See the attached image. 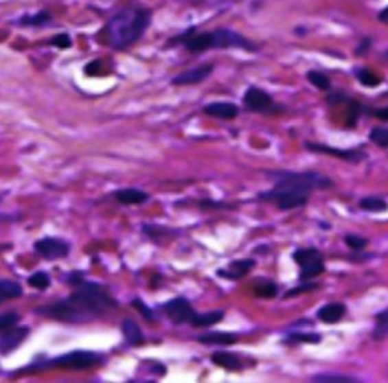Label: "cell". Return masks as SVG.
<instances>
[{
	"mask_svg": "<svg viewBox=\"0 0 388 383\" xmlns=\"http://www.w3.org/2000/svg\"><path fill=\"white\" fill-rule=\"evenodd\" d=\"M20 321V315L16 312H5L0 315V332L3 330H8L11 327L16 326V324Z\"/></svg>",
	"mask_w": 388,
	"mask_h": 383,
	"instance_id": "cell-34",
	"label": "cell"
},
{
	"mask_svg": "<svg viewBox=\"0 0 388 383\" xmlns=\"http://www.w3.org/2000/svg\"><path fill=\"white\" fill-rule=\"evenodd\" d=\"M212 70H214V64H203V65H201V67H196L193 70L179 73L178 76H174L172 79V84L179 85V86L201 84L211 75Z\"/></svg>",
	"mask_w": 388,
	"mask_h": 383,
	"instance_id": "cell-12",
	"label": "cell"
},
{
	"mask_svg": "<svg viewBox=\"0 0 388 383\" xmlns=\"http://www.w3.org/2000/svg\"><path fill=\"white\" fill-rule=\"evenodd\" d=\"M122 332L124 340L129 345H141L144 343V335L141 329L133 318H124L122 323Z\"/></svg>",
	"mask_w": 388,
	"mask_h": 383,
	"instance_id": "cell-19",
	"label": "cell"
},
{
	"mask_svg": "<svg viewBox=\"0 0 388 383\" xmlns=\"http://www.w3.org/2000/svg\"><path fill=\"white\" fill-rule=\"evenodd\" d=\"M152 12L143 6H129L123 8L108 20L102 34L105 35L106 44L115 50H124L133 46L148 31Z\"/></svg>",
	"mask_w": 388,
	"mask_h": 383,
	"instance_id": "cell-2",
	"label": "cell"
},
{
	"mask_svg": "<svg viewBox=\"0 0 388 383\" xmlns=\"http://www.w3.org/2000/svg\"><path fill=\"white\" fill-rule=\"evenodd\" d=\"M211 362L216 364L217 367L225 368V370L228 371H241L244 368L243 360L240 359V356H237L236 353H229V351L212 353Z\"/></svg>",
	"mask_w": 388,
	"mask_h": 383,
	"instance_id": "cell-15",
	"label": "cell"
},
{
	"mask_svg": "<svg viewBox=\"0 0 388 383\" xmlns=\"http://www.w3.org/2000/svg\"><path fill=\"white\" fill-rule=\"evenodd\" d=\"M267 178L275 182L272 189L260 193L258 198L272 202L281 211L304 208L314 189H328L334 182L319 172H269Z\"/></svg>",
	"mask_w": 388,
	"mask_h": 383,
	"instance_id": "cell-1",
	"label": "cell"
},
{
	"mask_svg": "<svg viewBox=\"0 0 388 383\" xmlns=\"http://www.w3.org/2000/svg\"><path fill=\"white\" fill-rule=\"evenodd\" d=\"M370 46H372V41H370V40H364V41H363V44H361V46L356 49L355 55H360V56H361V55H364V54H365V51H367V50L370 49Z\"/></svg>",
	"mask_w": 388,
	"mask_h": 383,
	"instance_id": "cell-40",
	"label": "cell"
},
{
	"mask_svg": "<svg viewBox=\"0 0 388 383\" xmlns=\"http://www.w3.org/2000/svg\"><path fill=\"white\" fill-rule=\"evenodd\" d=\"M203 113L209 115V117H214V119H220V120H233L237 119L238 114H240V109L236 105V103H231V102H214V103H209L203 108Z\"/></svg>",
	"mask_w": 388,
	"mask_h": 383,
	"instance_id": "cell-14",
	"label": "cell"
},
{
	"mask_svg": "<svg viewBox=\"0 0 388 383\" xmlns=\"http://www.w3.org/2000/svg\"><path fill=\"white\" fill-rule=\"evenodd\" d=\"M378 19H379L380 23L388 25V6H387V8H385V10H383V11H380V12H379V17H378Z\"/></svg>",
	"mask_w": 388,
	"mask_h": 383,
	"instance_id": "cell-41",
	"label": "cell"
},
{
	"mask_svg": "<svg viewBox=\"0 0 388 383\" xmlns=\"http://www.w3.org/2000/svg\"><path fill=\"white\" fill-rule=\"evenodd\" d=\"M27 283L29 286H32V288L46 290L50 286V277L46 275V272L38 271V272H34V275L27 279Z\"/></svg>",
	"mask_w": 388,
	"mask_h": 383,
	"instance_id": "cell-32",
	"label": "cell"
},
{
	"mask_svg": "<svg viewBox=\"0 0 388 383\" xmlns=\"http://www.w3.org/2000/svg\"><path fill=\"white\" fill-rule=\"evenodd\" d=\"M50 44L58 47V49H69V47H71V38H70L69 34H58V35L52 36Z\"/></svg>",
	"mask_w": 388,
	"mask_h": 383,
	"instance_id": "cell-36",
	"label": "cell"
},
{
	"mask_svg": "<svg viewBox=\"0 0 388 383\" xmlns=\"http://www.w3.org/2000/svg\"><path fill=\"white\" fill-rule=\"evenodd\" d=\"M2 301H3V299H2V297H0V303H2Z\"/></svg>",
	"mask_w": 388,
	"mask_h": 383,
	"instance_id": "cell-43",
	"label": "cell"
},
{
	"mask_svg": "<svg viewBox=\"0 0 388 383\" xmlns=\"http://www.w3.org/2000/svg\"><path fill=\"white\" fill-rule=\"evenodd\" d=\"M346 315V306L343 303H328L317 311V318L325 324H336Z\"/></svg>",
	"mask_w": 388,
	"mask_h": 383,
	"instance_id": "cell-16",
	"label": "cell"
},
{
	"mask_svg": "<svg viewBox=\"0 0 388 383\" xmlns=\"http://www.w3.org/2000/svg\"><path fill=\"white\" fill-rule=\"evenodd\" d=\"M197 341L203 345H232L238 341V336L228 332H208L197 336Z\"/></svg>",
	"mask_w": 388,
	"mask_h": 383,
	"instance_id": "cell-17",
	"label": "cell"
},
{
	"mask_svg": "<svg viewBox=\"0 0 388 383\" xmlns=\"http://www.w3.org/2000/svg\"><path fill=\"white\" fill-rule=\"evenodd\" d=\"M84 71L89 76H98L102 73V62L100 61H91L87 67L84 69Z\"/></svg>",
	"mask_w": 388,
	"mask_h": 383,
	"instance_id": "cell-37",
	"label": "cell"
},
{
	"mask_svg": "<svg viewBox=\"0 0 388 383\" xmlns=\"http://www.w3.org/2000/svg\"><path fill=\"white\" fill-rule=\"evenodd\" d=\"M344 242H346V246L350 250H355V252H361V250H364L365 246L369 244V240L361 237V235L347 233L346 237H344Z\"/></svg>",
	"mask_w": 388,
	"mask_h": 383,
	"instance_id": "cell-31",
	"label": "cell"
},
{
	"mask_svg": "<svg viewBox=\"0 0 388 383\" xmlns=\"http://www.w3.org/2000/svg\"><path fill=\"white\" fill-rule=\"evenodd\" d=\"M373 338L375 340H385V338H388V309L376 314Z\"/></svg>",
	"mask_w": 388,
	"mask_h": 383,
	"instance_id": "cell-26",
	"label": "cell"
},
{
	"mask_svg": "<svg viewBox=\"0 0 388 383\" xmlns=\"http://www.w3.org/2000/svg\"><path fill=\"white\" fill-rule=\"evenodd\" d=\"M168 318L174 324H185L192 321L196 311L185 297H176L163 306Z\"/></svg>",
	"mask_w": 388,
	"mask_h": 383,
	"instance_id": "cell-10",
	"label": "cell"
},
{
	"mask_svg": "<svg viewBox=\"0 0 388 383\" xmlns=\"http://www.w3.org/2000/svg\"><path fill=\"white\" fill-rule=\"evenodd\" d=\"M29 335V327H11L0 336V353L8 355L16 350Z\"/></svg>",
	"mask_w": 388,
	"mask_h": 383,
	"instance_id": "cell-13",
	"label": "cell"
},
{
	"mask_svg": "<svg viewBox=\"0 0 388 383\" xmlns=\"http://www.w3.org/2000/svg\"><path fill=\"white\" fill-rule=\"evenodd\" d=\"M312 382H316V383H356L361 380L355 379V378H349V375H340V374H319V375H314Z\"/></svg>",
	"mask_w": 388,
	"mask_h": 383,
	"instance_id": "cell-29",
	"label": "cell"
},
{
	"mask_svg": "<svg viewBox=\"0 0 388 383\" xmlns=\"http://www.w3.org/2000/svg\"><path fill=\"white\" fill-rule=\"evenodd\" d=\"M384 56H385V58H388V50L385 51V54H384Z\"/></svg>",
	"mask_w": 388,
	"mask_h": 383,
	"instance_id": "cell-42",
	"label": "cell"
},
{
	"mask_svg": "<svg viewBox=\"0 0 388 383\" xmlns=\"http://www.w3.org/2000/svg\"><path fill=\"white\" fill-rule=\"evenodd\" d=\"M356 79L360 80L361 85L369 86V88H375L383 84V79L367 69L356 70Z\"/></svg>",
	"mask_w": 388,
	"mask_h": 383,
	"instance_id": "cell-28",
	"label": "cell"
},
{
	"mask_svg": "<svg viewBox=\"0 0 388 383\" xmlns=\"http://www.w3.org/2000/svg\"><path fill=\"white\" fill-rule=\"evenodd\" d=\"M285 343H299V344H320L321 335L316 332H305V330H287V336H285Z\"/></svg>",
	"mask_w": 388,
	"mask_h": 383,
	"instance_id": "cell-21",
	"label": "cell"
},
{
	"mask_svg": "<svg viewBox=\"0 0 388 383\" xmlns=\"http://www.w3.org/2000/svg\"><path fill=\"white\" fill-rule=\"evenodd\" d=\"M52 21V16L46 10H41L35 14H26V16H21L17 23L20 26H31V27H41L49 25Z\"/></svg>",
	"mask_w": 388,
	"mask_h": 383,
	"instance_id": "cell-22",
	"label": "cell"
},
{
	"mask_svg": "<svg viewBox=\"0 0 388 383\" xmlns=\"http://www.w3.org/2000/svg\"><path fill=\"white\" fill-rule=\"evenodd\" d=\"M253 294L258 299L272 300L277 297L279 288H277V285L273 281H270V279H256L253 283Z\"/></svg>",
	"mask_w": 388,
	"mask_h": 383,
	"instance_id": "cell-20",
	"label": "cell"
},
{
	"mask_svg": "<svg viewBox=\"0 0 388 383\" xmlns=\"http://www.w3.org/2000/svg\"><path fill=\"white\" fill-rule=\"evenodd\" d=\"M133 306L137 309L138 312H140L146 320L148 321H155V314H153V311L152 309L144 303L143 300H140V299H135L134 301H133Z\"/></svg>",
	"mask_w": 388,
	"mask_h": 383,
	"instance_id": "cell-35",
	"label": "cell"
},
{
	"mask_svg": "<svg viewBox=\"0 0 388 383\" xmlns=\"http://www.w3.org/2000/svg\"><path fill=\"white\" fill-rule=\"evenodd\" d=\"M104 358L96 351H85V350H76L65 353L50 360V364L55 367L62 368H73V370H85V368H91L94 365L100 364Z\"/></svg>",
	"mask_w": 388,
	"mask_h": 383,
	"instance_id": "cell-5",
	"label": "cell"
},
{
	"mask_svg": "<svg viewBox=\"0 0 388 383\" xmlns=\"http://www.w3.org/2000/svg\"><path fill=\"white\" fill-rule=\"evenodd\" d=\"M373 115L376 117L378 120H380V121H388V106L387 108H379V109H375V111H373Z\"/></svg>",
	"mask_w": 388,
	"mask_h": 383,
	"instance_id": "cell-38",
	"label": "cell"
},
{
	"mask_svg": "<svg viewBox=\"0 0 388 383\" xmlns=\"http://www.w3.org/2000/svg\"><path fill=\"white\" fill-rule=\"evenodd\" d=\"M35 252L38 253L41 257H45L47 261H56L65 257L70 252L69 242H65L64 240L60 238H43L40 241H36L34 244Z\"/></svg>",
	"mask_w": 388,
	"mask_h": 383,
	"instance_id": "cell-8",
	"label": "cell"
},
{
	"mask_svg": "<svg viewBox=\"0 0 388 383\" xmlns=\"http://www.w3.org/2000/svg\"><path fill=\"white\" fill-rule=\"evenodd\" d=\"M243 103L246 109L252 113H269L275 106V102L267 91L261 88L251 86L243 95Z\"/></svg>",
	"mask_w": 388,
	"mask_h": 383,
	"instance_id": "cell-9",
	"label": "cell"
},
{
	"mask_svg": "<svg viewBox=\"0 0 388 383\" xmlns=\"http://www.w3.org/2000/svg\"><path fill=\"white\" fill-rule=\"evenodd\" d=\"M369 139L380 149H388V128H373L369 134Z\"/></svg>",
	"mask_w": 388,
	"mask_h": 383,
	"instance_id": "cell-30",
	"label": "cell"
},
{
	"mask_svg": "<svg viewBox=\"0 0 388 383\" xmlns=\"http://www.w3.org/2000/svg\"><path fill=\"white\" fill-rule=\"evenodd\" d=\"M293 261L300 267V282L311 281V279L319 277L326 271L323 256H321L319 248L316 247L297 248L296 252L293 253Z\"/></svg>",
	"mask_w": 388,
	"mask_h": 383,
	"instance_id": "cell-4",
	"label": "cell"
},
{
	"mask_svg": "<svg viewBox=\"0 0 388 383\" xmlns=\"http://www.w3.org/2000/svg\"><path fill=\"white\" fill-rule=\"evenodd\" d=\"M201 206L203 209H209V208H226V206L228 205H223V203H218V202H212V200H203L202 203H201Z\"/></svg>",
	"mask_w": 388,
	"mask_h": 383,
	"instance_id": "cell-39",
	"label": "cell"
},
{
	"mask_svg": "<svg viewBox=\"0 0 388 383\" xmlns=\"http://www.w3.org/2000/svg\"><path fill=\"white\" fill-rule=\"evenodd\" d=\"M223 311H212V312H205V314H194V316L190 321L193 327H211L214 324L220 323L223 320Z\"/></svg>",
	"mask_w": 388,
	"mask_h": 383,
	"instance_id": "cell-23",
	"label": "cell"
},
{
	"mask_svg": "<svg viewBox=\"0 0 388 383\" xmlns=\"http://www.w3.org/2000/svg\"><path fill=\"white\" fill-rule=\"evenodd\" d=\"M23 294L20 283L10 279H0V297L5 299H19Z\"/></svg>",
	"mask_w": 388,
	"mask_h": 383,
	"instance_id": "cell-25",
	"label": "cell"
},
{
	"mask_svg": "<svg viewBox=\"0 0 388 383\" xmlns=\"http://www.w3.org/2000/svg\"><path fill=\"white\" fill-rule=\"evenodd\" d=\"M0 218H2V217H0Z\"/></svg>",
	"mask_w": 388,
	"mask_h": 383,
	"instance_id": "cell-44",
	"label": "cell"
},
{
	"mask_svg": "<svg viewBox=\"0 0 388 383\" xmlns=\"http://www.w3.org/2000/svg\"><path fill=\"white\" fill-rule=\"evenodd\" d=\"M305 147L308 152L329 154V156H335L341 161L352 162V164H360V162L367 159V153L360 149H339V147H331L326 144L310 143V141L305 143Z\"/></svg>",
	"mask_w": 388,
	"mask_h": 383,
	"instance_id": "cell-7",
	"label": "cell"
},
{
	"mask_svg": "<svg viewBox=\"0 0 388 383\" xmlns=\"http://www.w3.org/2000/svg\"><path fill=\"white\" fill-rule=\"evenodd\" d=\"M306 79H308V82L312 84L320 91H328L329 88H331V80H329V78L321 71L311 70L306 73Z\"/></svg>",
	"mask_w": 388,
	"mask_h": 383,
	"instance_id": "cell-27",
	"label": "cell"
},
{
	"mask_svg": "<svg viewBox=\"0 0 388 383\" xmlns=\"http://www.w3.org/2000/svg\"><path fill=\"white\" fill-rule=\"evenodd\" d=\"M78 290L67 299L69 303L76 309L82 321L104 314L106 309L115 307V300L106 294L99 285L82 281L76 285Z\"/></svg>",
	"mask_w": 388,
	"mask_h": 383,
	"instance_id": "cell-3",
	"label": "cell"
},
{
	"mask_svg": "<svg viewBox=\"0 0 388 383\" xmlns=\"http://www.w3.org/2000/svg\"><path fill=\"white\" fill-rule=\"evenodd\" d=\"M114 198L123 205H141L149 200V194L140 189L128 188L117 191V193H114Z\"/></svg>",
	"mask_w": 388,
	"mask_h": 383,
	"instance_id": "cell-18",
	"label": "cell"
},
{
	"mask_svg": "<svg viewBox=\"0 0 388 383\" xmlns=\"http://www.w3.org/2000/svg\"><path fill=\"white\" fill-rule=\"evenodd\" d=\"M360 208L363 211H367V212H387L388 211V202L385 198L379 197V196H367V197H363L360 200Z\"/></svg>",
	"mask_w": 388,
	"mask_h": 383,
	"instance_id": "cell-24",
	"label": "cell"
},
{
	"mask_svg": "<svg viewBox=\"0 0 388 383\" xmlns=\"http://www.w3.org/2000/svg\"><path fill=\"white\" fill-rule=\"evenodd\" d=\"M256 265L253 257H244V259H237L229 262L226 268H218L216 275L222 279H228V281H240V279L246 277Z\"/></svg>",
	"mask_w": 388,
	"mask_h": 383,
	"instance_id": "cell-11",
	"label": "cell"
},
{
	"mask_svg": "<svg viewBox=\"0 0 388 383\" xmlns=\"http://www.w3.org/2000/svg\"><path fill=\"white\" fill-rule=\"evenodd\" d=\"M317 288H319V285H317V283H312V282H310V281H306V282H300V285L297 286V288H293V290H290L287 294H285L284 299L296 297V296H300V294L316 291Z\"/></svg>",
	"mask_w": 388,
	"mask_h": 383,
	"instance_id": "cell-33",
	"label": "cell"
},
{
	"mask_svg": "<svg viewBox=\"0 0 388 383\" xmlns=\"http://www.w3.org/2000/svg\"><path fill=\"white\" fill-rule=\"evenodd\" d=\"M212 36V49H229V47H237V49H244L255 51L256 46L247 40L238 32H233L231 29H216L211 32Z\"/></svg>",
	"mask_w": 388,
	"mask_h": 383,
	"instance_id": "cell-6",
	"label": "cell"
}]
</instances>
